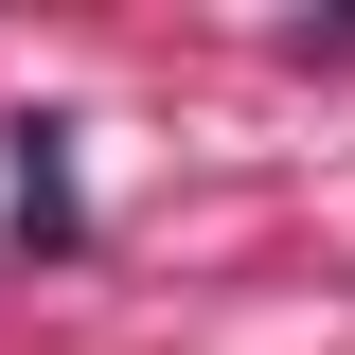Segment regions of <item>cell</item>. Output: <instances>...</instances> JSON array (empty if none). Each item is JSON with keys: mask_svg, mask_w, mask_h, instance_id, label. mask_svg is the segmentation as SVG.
I'll list each match as a JSON object with an SVG mask.
<instances>
[{"mask_svg": "<svg viewBox=\"0 0 355 355\" xmlns=\"http://www.w3.org/2000/svg\"><path fill=\"white\" fill-rule=\"evenodd\" d=\"M18 231L71 249V178H53V125H18Z\"/></svg>", "mask_w": 355, "mask_h": 355, "instance_id": "cell-1", "label": "cell"}]
</instances>
